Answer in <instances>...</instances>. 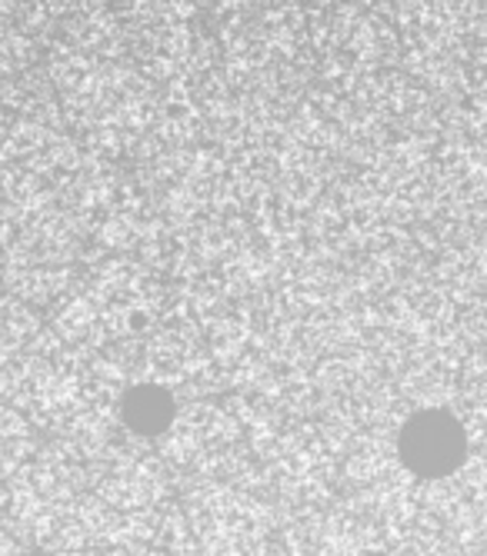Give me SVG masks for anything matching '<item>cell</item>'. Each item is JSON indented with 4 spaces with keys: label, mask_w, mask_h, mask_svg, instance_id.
Wrapping results in <instances>:
<instances>
[{
    "label": "cell",
    "mask_w": 487,
    "mask_h": 556,
    "mask_svg": "<svg viewBox=\"0 0 487 556\" xmlns=\"http://www.w3.org/2000/svg\"><path fill=\"white\" fill-rule=\"evenodd\" d=\"M27 453H30V443H24L21 437H8V440H0V480L17 473V467L27 460Z\"/></svg>",
    "instance_id": "2"
},
{
    "label": "cell",
    "mask_w": 487,
    "mask_h": 556,
    "mask_svg": "<svg viewBox=\"0 0 487 556\" xmlns=\"http://www.w3.org/2000/svg\"><path fill=\"white\" fill-rule=\"evenodd\" d=\"M404 453L408 464H414L421 473H448L464 453V437L445 414L417 417L404 430Z\"/></svg>",
    "instance_id": "1"
},
{
    "label": "cell",
    "mask_w": 487,
    "mask_h": 556,
    "mask_svg": "<svg viewBox=\"0 0 487 556\" xmlns=\"http://www.w3.org/2000/svg\"><path fill=\"white\" fill-rule=\"evenodd\" d=\"M27 433V424L21 414H14L11 407H4L0 403V440H8V437H24Z\"/></svg>",
    "instance_id": "3"
},
{
    "label": "cell",
    "mask_w": 487,
    "mask_h": 556,
    "mask_svg": "<svg viewBox=\"0 0 487 556\" xmlns=\"http://www.w3.org/2000/svg\"><path fill=\"white\" fill-rule=\"evenodd\" d=\"M24 549H21V543L4 530V527H0V556H21Z\"/></svg>",
    "instance_id": "4"
}]
</instances>
